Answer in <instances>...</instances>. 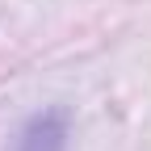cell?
I'll list each match as a JSON object with an SVG mask.
<instances>
[{
  "instance_id": "1",
  "label": "cell",
  "mask_w": 151,
  "mask_h": 151,
  "mask_svg": "<svg viewBox=\"0 0 151 151\" xmlns=\"http://www.w3.org/2000/svg\"><path fill=\"white\" fill-rule=\"evenodd\" d=\"M67 143V122L63 113H38V118L21 130L17 151H63Z\"/></svg>"
}]
</instances>
